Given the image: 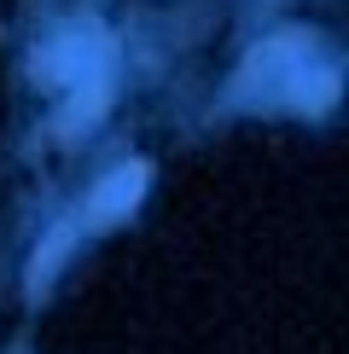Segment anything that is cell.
Segmentation results:
<instances>
[{
	"instance_id": "1",
	"label": "cell",
	"mask_w": 349,
	"mask_h": 354,
	"mask_svg": "<svg viewBox=\"0 0 349 354\" xmlns=\"http://www.w3.org/2000/svg\"><path fill=\"white\" fill-rule=\"evenodd\" d=\"M145 180H152V174H145V163H128L123 174H111V180L93 192V203H87V227H111V221H123V215L140 203Z\"/></svg>"
},
{
	"instance_id": "2",
	"label": "cell",
	"mask_w": 349,
	"mask_h": 354,
	"mask_svg": "<svg viewBox=\"0 0 349 354\" xmlns=\"http://www.w3.org/2000/svg\"><path fill=\"white\" fill-rule=\"evenodd\" d=\"M105 99H111V82H105V76L82 82V93L70 99V111H64V134H82V128H93L99 116H105Z\"/></svg>"
},
{
	"instance_id": "3",
	"label": "cell",
	"mask_w": 349,
	"mask_h": 354,
	"mask_svg": "<svg viewBox=\"0 0 349 354\" xmlns=\"http://www.w3.org/2000/svg\"><path fill=\"white\" fill-rule=\"evenodd\" d=\"M70 256V227H53L47 239H41V250H35V261H29V290H47L53 285V273H58V261Z\"/></svg>"
}]
</instances>
